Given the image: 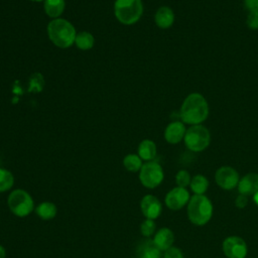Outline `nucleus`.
Segmentation results:
<instances>
[{
    "label": "nucleus",
    "mask_w": 258,
    "mask_h": 258,
    "mask_svg": "<svg viewBox=\"0 0 258 258\" xmlns=\"http://www.w3.org/2000/svg\"><path fill=\"white\" fill-rule=\"evenodd\" d=\"M210 114V107L206 98L200 93H190L183 100L179 117L181 122L188 125H199L205 122Z\"/></svg>",
    "instance_id": "f257e3e1"
},
{
    "label": "nucleus",
    "mask_w": 258,
    "mask_h": 258,
    "mask_svg": "<svg viewBox=\"0 0 258 258\" xmlns=\"http://www.w3.org/2000/svg\"><path fill=\"white\" fill-rule=\"evenodd\" d=\"M49 40L59 48L71 47L75 43L77 31L75 26L64 18L52 19L47 24Z\"/></svg>",
    "instance_id": "f03ea898"
},
{
    "label": "nucleus",
    "mask_w": 258,
    "mask_h": 258,
    "mask_svg": "<svg viewBox=\"0 0 258 258\" xmlns=\"http://www.w3.org/2000/svg\"><path fill=\"white\" fill-rule=\"evenodd\" d=\"M213 216L212 202L205 195H194L187 204V218L196 226L206 225Z\"/></svg>",
    "instance_id": "7ed1b4c3"
},
{
    "label": "nucleus",
    "mask_w": 258,
    "mask_h": 258,
    "mask_svg": "<svg viewBox=\"0 0 258 258\" xmlns=\"http://www.w3.org/2000/svg\"><path fill=\"white\" fill-rule=\"evenodd\" d=\"M142 14L143 3L141 0H115L114 2V15L122 24H135Z\"/></svg>",
    "instance_id": "20e7f679"
},
{
    "label": "nucleus",
    "mask_w": 258,
    "mask_h": 258,
    "mask_svg": "<svg viewBox=\"0 0 258 258\" xmlns=\"http://www.w3.org/2000/svg\"><path fill=\"white\" fill-rule=\"evenodd\" d=\"M7 204L10 212L19 218L27 217L35 209L32 197L28 191L22 188L13 189L8 196Z\"/></svg>",
    "instance_id": "39448f33"
},
{
    "label": "nucleus",
    "mask_w": 258,
    "mask_h": 258,
    "mask_svg": "<svg viewBox=\"0 0 258 258\" xmlns=\"http://www.w3.org/2000/svg\"><path fill=\"white\" fill-rule=\"evenodd\" d=\"M187 149L192 152L204 151L211 143V133L204 125H191L186 129L183 138Z\"/></svg>",
    "instance_id": "423d86ee"
},
{
    "label": "nucleus",
    "mask_w": 258,
    "mask_h": 258,
    "mask_svg": "<svg viewBox=\"0 0 258 258\" xmlns=\"http://www.w3.org/2000/svg\"><path fill=\"white\" fill-rule=\"evenodd\" d=\"M163 169L161 165L154 160L146 161L139 170V180L146 188L153 189L157 187L163 181Z\"/></svg>",
    "instance_id": "0eeeda50"
},
{
    "label": "nucleus",
    "mask_w": 258,
    "mask_h": 258,
    "mask_svg": "<svg viewBox=\"0 0 258 258\" xmlns=\"http://www.w3.org/2000/svg\"><path fill=\"white\" fill-rule=\"evenodd\" d=\"M240 176L238 171L228 165L219 167L215 172V181L223 189L230 190L238 185Z\"/></svg>",
    "instance_id": "6e6552de"
},
{
    "label": "nucleus",
    "mask_w": 258,
    "mask_h": 258,
    "mask_svg": "<svg viewBox=\"0 0 258 258\" xmlns=\"http://www.w3.org/2000/svg\"><path fill=\"white\" fill-rule=\"evenodd\" d=\"M223 253L227 258H245L247 255V244L241 237H227L222 244Z\"/></svg>",
    "instance_id": "1a4fd4ad"
},
{
    "label": "nucleus",
    "mask_w": 258,
    "mask_h": 258,
    "mask_svg": "<svg viewBox=\"0 0 258 258\" xmlns=\"http://www.w3.org/2000/svg\"><path fill=\"white\" fill-rule=\"evenodd\" d=\"M189 199V192L185 187L175 186L166 194L164 202L169 210L179 211L188 204Z\"/></svg>",
    "instance_id": "9d476101"
},
{
    "label": "nucleus",
    "mask_w": 258,
    "mask_h": 258,
    "mask_svg": "<svg viewBox=\"0 0 258 258\" xmlns=\"http://www.w3.org/2000/svg\"><path fill=\"white\" fill-rule=\"evenodd\" d=\"M140 210L145 219L155 220L162 212L160 201L153 195H146L140 201Z\"/></svg>",
    "instance_id": "9b49d317"
},
{
    "label": "nucleus",
    "mask_w": 258,
    "mask_h": 258,
    "mask_svg": "<svg viewBox=\"0 0 258 258\" xmlns=\"http://www.w3.org/2000/svg\"><path fill=\"white\" fill-rule=\"evenodd\" d=\"M185 125L181 121H172L164 129V139L169 144H177L183 140L185 135Z\"/></svg>",
    "instance_id": "f8f14e48"
},
{
    "label": "nucleus",
    "mask_w": 258,
    "mask_h": 258,
    "mask_svg": "<svg viewBox=\"0 0 258 258\" xmlns=\"http://www.w3.org/2000/svg\"><path fill=\"white\" fill-rule=\"evenodd\" d=\"M237 187L239 194L247 197L253 196L258 191V173L250 172L245 174L242 178H240Z\"/></svg>",
    "instance_id": "ddd939ff"
},
{
    "label": "nucleus",
    "mask_w": 258,
    "mask_h": 258,
    "mask_svg": "<svg viewBox=\"0 0 258 258\" xmlns=\"http://www.w3.org/2000/svg\"><path fill=\"white\" fill-rule=\"evenodd\" d=\"M161 250L154 244L153 240L146 238L139 243L136 249V254L138 258H160Z\"/></svg>",
    "instance_id": "4468645a"
},
{
    "label": "nucleus",
    "mask_w": 258,
    "mask_h": 258,
    "mask_svg": "<svg viewBox=\"0 0 258 258\" xmlns=\"http://www.w3.org/2000/svg\"><path fill=\"white\" fill-rule=\"evenodd\" d=\"M154 22L161 29L169 28L174 22V13L168 6L159 7L154 14Z\"/></svg>",
    "instance_id": "2eb2a0df"
},
{
    "label": "nucleus",
    "mask_w": 258,
    "mask_h": 258,
    "mask_svg": "<svg viewBox=\"0 0 258 258\" xmlns=\"http://www.w3.org/2000/svg\"><path fill=\"white\" fill-rule=\"evenodd\" d=\"M152 240L154 244L164 252L168 248L172 247L174 242V234L169 228H161L155 232Z\"/></svg>",
    "instance_id": "dca6fc26"
},
{
    "label": "nucleus",
    "mask_w": 258,
    "mask_h": 258,
    "mask_svg": "<svg viewBox=\"0 0 258 258\" xmlns=\"http://www.w3.org/2000/svg\"><path fill=\"white\" fill-rule=\"evenodd\" d=\"M137 154L144 161H151L157 154L156 144L150 139L142 140L137 148Z\"/></svg>",
    "instance_id": "f3484780"
},
{
    "label": "nucleus",
    "mask_w": 258,
    "mask_h": 258,
    "mask_svg": "<svg viewBox=\"0 0 258 258\" xmlns=\"http://www.w3.org/2000/svg\"><path fill=\"white\" fill-rule=\"evenodd\" d=\"M36 215L43 221H49L55 218L57 214L56 206L51 202H42L38 204L34 209Z\"/></svg>",
    "instance_id": "a211bd4d"
},
{
    "label": "nucleus",
    "mask_w": 258,
    "mask_h": 258,
    "mask_svg": "<svg viewBox=\"0 0 258 258\" xmlns=\"http://www.w3.org/2000/svg\"><path fill=\"white\" fill-rule=\"evenodd\" d=\"M43 2L45 14L52 19L59 18L66 7L64 0H44Z\"/></svg>",
    "instance_id": "6ab92c4d"
},
{
    "label": "nucleus",
    "mask_w": 258,
    "mask_h": 258,
    "mask_svg": "<svg viewBox=\"0 0 258 258\" xmlns=\"http://www.w3.org/2000/svg\"><path fill=\"white\" fill-rule=\"evenodd\" d=\"M74 44L81 50H89L95 44L94 35L88 31L78 32Z\"/></svg>",
    "instance_id": "aec40b11"
},
{
    "label": "nucleus",
    "mask_w": 258,
    "mask_h": 258,
    "mask_svg": "<svg viewBox=\"0 0 258 258\" xmlns=\"http://www.w3.org/2000/svg\"><path fill=\"white\" fill-rule=\"evenodd\" d=\"M143 165V160L138 154L129 153L123 158V166L130 172H139Z\"/></svg>",
    "instance_id": "412c9836"
},
{
    "label": "nucleus",
    "mask_w": 258,
    "mask_h": 258,
    "mask_svg": "<svg viewBox=\"0 0 258 258\" xmlns=\"http://www.w3.org/2000/svg\"><path fill=\"white\" fill-rule=\"evenodd\" d=\"M190 189L195 192V195H204L209 187V180L203 174H197L191 177L189 183Z\"/></svg>",
    "instance_id": "4be33fe9"
},
{
    "label": "nucleus",
    "mask_w": 258,
    "mask_h": 258,
    "mask_svg": "<svg viewBox=\"0 0 258 258\" xmlns=\"http://www.w3.org/2000/svg\"><path fill=\"white\" fill-rule=\"evenodd\" d=\"M14 184V175L8 169L0 167V192H4L12 188Z\"/></svg>",
    "instance_id": "5701e85b"
},
{
    "label": "nucleus",
    "mask_w": 258,
    "mask_h": 258,
    "mask_svg": "<svg viewBox=\"0 0 258 258\" xmlns=\"http://www.w3.org/2000/svg\"><path fill=\"white\" fill-rule=\"evenodd\" d=\"M155 230H156V224L154 220L145 219L140 225V233L145 238H150L151 236H154Z\"/></svg>",
    "instance_id": "b1692460"
},
{
    "label": "nucleus",
    "mask_w": 258,
    "mask_h": 258,
    "mask_svg": "<svg viewBox=\"0 0 258 258\" xmlns=\"http://www.w3.org/2000/svg\"><path fill=\"white\" fill-rule=\"evenodd\" d=\"M191 180V176L189 174V172L185 169H180L177 171V173L175 174V182H176V186H180V187H185L187 185H189Z\"/></svg>",
    "instance_id": "393cba45"
},
{
    "label": "nucleus",
    "mask_w": 258,
    "mask_h": 258,
    "mask_svg": "<svg viewBox=\"0 0 258 258\" xmlns=\"http://www.w3.org/2000/svg\"><path fill=\"white\" fill-rule=\"evenodd\" d=\"M246 25L251 30L258 29V12H249L246 19Z\"/></svg>",
    "instance_id": "a878e982"
},
{
    "label": "nucleus",
    "mask_w": 258,
    "mask_h": 258,
    "mask_svg": "<svg viewBox=\"0 0 258 258\" xmlns=\"http://www.w3.org/2000/svg\"><path fill=\"white\" fill-rule=\"evenodd\" d=\"M163 258H184V256L179 248L172 246L164 251Z\"/></svg>",
    "instance_id": "bb28decb"
},
{
    "label": "nucleus",
    "mask_w": 258,
    "mask_h": 258,
    "mask_svg": "<svg viewBox=\"0 0 258 258\" xmlns=\"http://www.w3.org/2000/svg\"><path fill=\"white\" fill-rule=\"evenodd\" d=\"M248 205V197L245 195L239 194V196L235 200V206L239 209H244Z\"/></svg>",
    "instance_id": "cd10ccee"
},
{
    "label": "nucleus",
    "mask_w": 258,
    "mask_h": 258,
    "mask_svg": "<svg viewBox=\"0 0 258 258\" xmlns=\"http://www.w3.org/2000/svg\"><path fill=\"white\" fill-rule=\"evenodd\" d=\"M244 5L249 12H258V0H244Z\"/></svg>",
    "instance_id": "c85d7f7f"
},
{
    "label": "nucleus",
    "mask_w": 258,
    "mask_h": 258,
    "mask_svg": "<svg viewBox=\"0 0 258 258\" xmlns=\"http://www.w3.org/2000/svg\"><path fill=\"white\" fill-rule=\"evenodd\" d=\"M5 257H6V250L2 245H0V258H5Z\"/></svg>",
    "instance_id": "c756f323"
},
{
    "label": "nucleus",
    "mask_w": 258,
    "mask_h": 258,
    "mask_svg": "<svg viewBox=\"0 0 258 258\" xmlns=\"http://www.w3.org/2000/svg\"><path fill=\"white\" fill-rule=\"evenodd\" d=\"M252 197H253V201H254V202H255V204L258 206V191H257V192H255Z\"/></svg>",
    "instance_id": "7c9ffc66"
},
{
    "label": "nucleus",
    "mask_w": 258,
    "mask_h": 258,
    "mask_svg": "<svg viewBox=\"0 0 258 258\" xmlns=\"http://www.w3.org/2000/svg\"><path fill=\"white\" fill-rule=\"evenodd\" d=\"M30 1H33V2H41V1H44V0H30Z\"/></svg>",
    "instance_id": "2f4dec72"
},
{
    "label": "nucleus",
    "mask_w": 258,
    "mask_h": 258,
    "mask_svg": "<svg viewBox=\"0 0 258 258\" xmlns=\"http://www.w3.org/2000/svg\"><path fill=\"white\" fill-rule=\"evenodd\" d=\"M136 258H138V257H136Z\"/></svg>",
    "instance_id": "473e14b6"
}]
</instances>
